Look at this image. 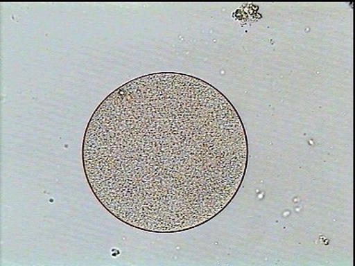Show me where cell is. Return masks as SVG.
Instances as JSON below:
<instances>
[{
	"instance_id": "obj_1",
	"label": "cell",
	"mask_w": 355,
	"mask_h": 266,
	"mask_svg": "<svg viewBox=\"0 0 355 266\" xmlns=\"http://www.w3.org/2000/svg\"><path fill=\"white\" fill-rule=\"evenodd\" d=\"M86 179L102 206L136 229L176 233L219 215L248 165L230 100L191 75L158 72L116 89L83 136Z\"/></svg>"
}]
</instances>
